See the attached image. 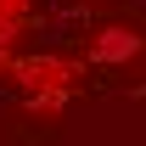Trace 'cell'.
<instances>
[{
	"label": "cell",
	"instance_id": "obj_1",
	"mask_svg": "<svg viewBox=\"0 0 146 146\" xmlns=\"http://www.w3.org/2000/svg\"><path fill=\"white\" fill-rule=\"evenodd\" d=\"M6 79H11V90L23 96L28 112H62L68 96L79 90V68L62 62V56H17Z\"/></svg>",
	"mask_w": 146,
	"mask_h": 146
},
{
	"label": "cell",
	"instance_id": "obj_2",
	"mask_svg": "<svg viewBox=\"0 0 146 146\" xmlns=\"http://www.w3.org/2000/svg\"><path fill=\"white\" fill-rule=\"evenodd\" d=\"M28 17H34V0H0V51H17Z\"/></svg>",
	"mask_w": 146,
	"mask_h": 146
},
{
	"label": "cell",
	"instance_id": "obj_3",
	"mask_svg": "<svg viewBox=\"0 0 146 146\" xmlns=\"http://www.w3.org/2000/svg\"><path fill=\"white\" fill-rule=\"evenodd\" d=\"M11 62H17V51H0V79L11 73Z\"/></svg>",
	"mask_w": 146,
	"mask_h": 146
}]
</instances>
